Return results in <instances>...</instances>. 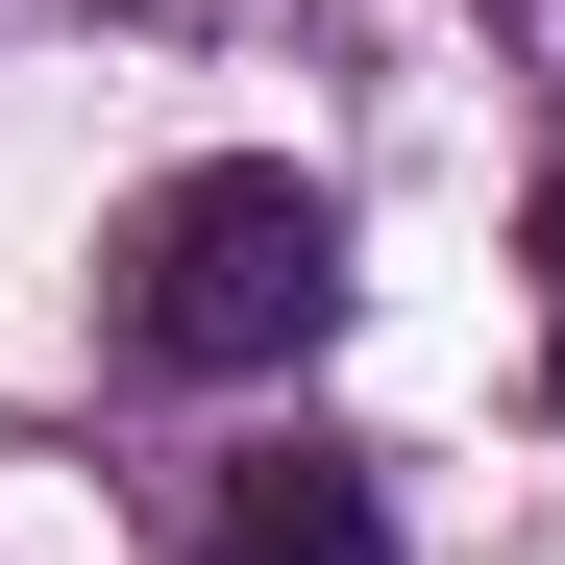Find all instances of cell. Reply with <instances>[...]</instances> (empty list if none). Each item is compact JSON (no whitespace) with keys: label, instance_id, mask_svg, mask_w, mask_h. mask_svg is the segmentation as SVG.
Wrapping results in <instances>:
<instances>
[{"label":"cell","instance_id":"3","mask_svg":"<svg viewBox=\"0 0 565 565\" xmlns=\"http://www.w3.org/2000/svg\"><path fill=\"white\" fill-rule=\"evenodd\" d=\"M541 320H565V296H541ZM541 394H565V344H541Z\"/></svg>","mask_w":565,"mask_h":565},{"label":"cell","instance_id":"2","mask_svg":"<svg viewBox=\"0 0 565 565\" xmlns=\"http://www.w3.org/2000/svg\"><path fill=\"white\" fill-rule=\"evenodd\" d=\"M198 565H394V492H369L344 443H270L246 492H222V541Z\"/></svg>","mask_w":565,"mask_h":565},{"label":"cell","instance_id":"1","mask_svg":"<svg viewBox=\"0 0 565 565\" xmlns=\"http://www.w3.org/2000/svg\"><path fill=\"white\" fill-rule=\"evenodd\" d=\"M344 320V198L296 148H198V172H148L124 246H99V344L148 369V394H246V369H296Z\"/></svg>","mask_w":565,"mask_h":565}]
</instances>
